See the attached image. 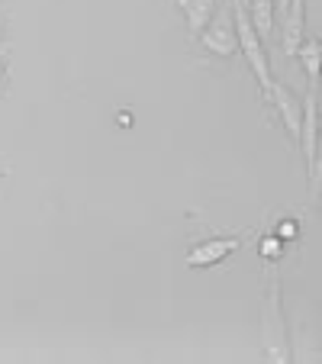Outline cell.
Here are the masks:
<instances>
[{
	"mask_svg": "<svg viewBox=\"0 0 322 364\" xmlns=\"http://www.w3.org/2000/svg\"><path fill=\"white\" fill-rule=\"evenodd\" d=\"M200 46L206 48V52H213V55H232L235 46H239V39H235V26L226 20V16H216L213 23H206V29L200 33Z\"/></svg>",
	"mask_w": 322,
	"mask_h": 364,
	"instance_id": "3",
	"label": "cell"
},
{
	"mask_svg": "<svg viewBox=\"0 0 322 364\" xmlns=\"http://www.w3.org/2000/svg\"><path fill=\"white\" fill-rule=\"evenodd\" d=\"M117 119H119V126H129V123H132V117H129V113H119Z\"/></svg>",
	"mask_w": 322,
	"mask_h": 364,
	"instance_id": "12",
	"label": "cell"
},
{
	"mask_svg": "<svg viewBox=\"0 0 322 364\" xmlns=\"http://www.w3.org/2000/svg\"><path fill=\"white\" fill-rule=\"evenodd\" d=\"M232 26H235V39H239V48L245 52L248 65H252L254 77H258L261 87H271V68H267V58H264V48H261V36L254 33L252 20H248V10L245 4H239V0H232Z\"/></svg>",
	"mask_w": 322,
	"mask_h": 364,
	"instance_id": "1",
	"label": "cell"
},
{
	"mask_svg": "<svg viewBox=\"0 0 322 364\" xmlns=\"http://www.w3.org/2000/svg\"><path fill=\"white\" fill-rule=\"evenodd\" d=\"M281 16H284V52L294 55L296 46L303 42V0H287Z\"/></svg>",
	"mask_w": 322,
	"mask_h": 364,
	"instance_id": "6",
	"label": "cell"
},
{
	"mask_svg": "<svg viewBox=\"0 0 322 364\" xmlns=\"http://www.w3.org/2000/svg\"><path fill=\"white\" fill-rule=\"evenodd\" d=\"M303 107V119H300V149H303V159L309 161V187H319V151H316V117H319V110H316V87H309L306 100H300Z\"/></svg>",
	"mask_w": 322,
	"mask_h": 364,
	"instance_id": "2",
	"label": "cell"
},
{
	"mask_svg": "<svg viewBox=\"0 0 322 364\" xmlns=\"http://www.w3.org/2000/svg\"><path fill=\"white\" fill-rule=\"evenodd\" d=\"M277 235H281V239H294V235H296V223H284V226L277 229Z\"/></svg>",
	"mask_w": 322,
	"mask_h": 364,
	"instance_id": "11",
	"label": "cell"
},
{
	"mask_svg": "<svg viewBox=\"0 0 322 364\" xmlns=\"http://www.w3.org/2000/svg\"><path fill=\"white\" fill-rule=\"evenodd\" d=\"M178 7L187 16V29L193 36H200L206 29V23L213 20V10H216V0H178Z\"/></svg>",
	"mask_w": 322,
	"mask_h": 364,
	"instance_id": "7",
	"label": "cell"
},
{
	"mask_svg": "<svg viewBox=\"0 0 322 364\" xmlns=\"http://www.w3.org/2000/svg\"><path fill=\"white\" fill-rule=\"evenodd\" d=\"M248 20H254L258 36H271V29H274V0H252V16Z\"/></svg>",
	"mask_w": 322,
	"mask_h": 364,
	"instance_id": "9",
	"label": "cell"
},
{
	"mask_svg": "<svg viewBox=\"0 0 322 364\" xmlns=\"http://www.w3.org/2000/svg\"><path fill=\"white\" fill-rule=\"evenodd\" d=\"M0 36H4V20H0Z\"/></svg>",
	"mask_w": 322,
	"mask_h": 364,
	"instance_id": "14",
	"label": "cell"
},
{
	"mask_svg": "<svg viewBox=\"0 0 322 364\" xmlns=\"http://www.w3.org/2000/svg\"><path fill=\"white\" fill-rule=\"evenodd\" d=\"M0 77H4V55H0Z\"/></svg>",
	"mask_w": 322,
	"mask_h": 364,
	"instance_id": "13",
	"label": "cell"
},
{
	"mask_svg": "<svg viewBox=\"0 0 322 364\" xmlns=\"http://www.w3.org/2000/svg\"><path fill=\"white\" fill-rule=\"evenodd\" d=\"M271 94H274V103H277V110H281V117H284V126L290 129V136H300V119H303V107H300V100H296L294 94H290L284 84H274L271 81Z\"/></svg>",
	"mask_w": 322,
	"mask_h": 364,
	"instance_id": "5",
	"label": "cell"
},
{
	"mask_svg": "<svg viewBox=\"0 0 322 364\" xmlns=\"http://www.w3.org/2000/svg\"><path fill=\"white\" fill-rule=\"evenodd\" d=\"M294 55H300L303 68H306V75H309V84L316 87V81H319V65H322V46L316 39H306L296 46Z\"/></svg>",
	"mask_w": 322,
	"mask_h": 364,
	"instance_id": "8",
	"label": "cell"
},
{
	"mask_svg": "<svg viewBox=\"0 0 322 364\" xmlns=\"http://www.w3.org/2000/svg\"><path fill=\"white\" fill-rule=\"evenodd\" d=\"M261 255H264V258H277V255H281V239H277V235H264Z\"/></svg>",
	"mask_w": 322,
	"mask_h": 364,
	"instance_id": "10",
	"label": "cell"
},
{
	"mask_svg": "<svg viewBox=\"0 0 322 364\" xmlns=\"http://www.w3.org/2000/svg\"><path fill=\"white\" fill-rule=\"evenodd\" d=\"M239 248L235 239H206L187 255V268H210L216 262H226V255H232Z\"/></svg>",
	"mask_w": 322,
	"mask_h": 364,
	"instance_id": "4",
	"label": "cell"
}]
</instances>
